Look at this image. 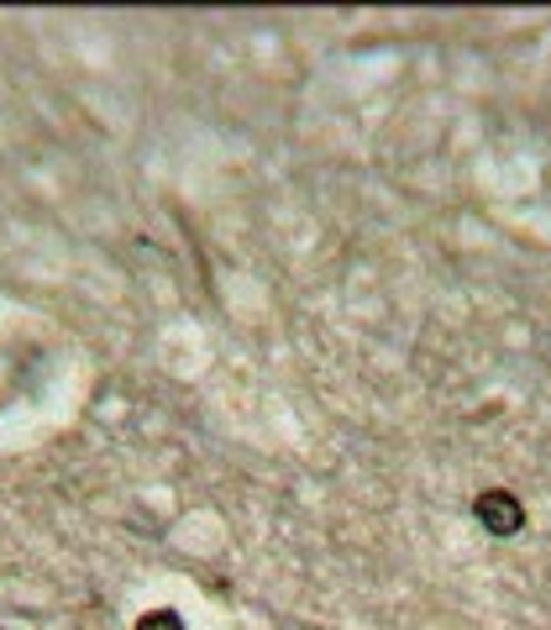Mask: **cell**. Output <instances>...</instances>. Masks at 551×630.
Segmentation results:
<instances>
[{
    "label": "cell",
    "instance_id": "1",
    "mask_svg": "<svg viewBox=\"0 0 551 630\" xmlns=\"http://www.w3.org/2000/svg\"><path fill=\"white\" fill-rule=\"evenodd\" d=\"M473 515L483 520V531H494V536H515L520 526H526V509H520V499H515L509 488H488V494H479V499H473Z\"/></svg>",
    "mask_w": 551,
    "mask_h": 630
},
{
    "label": "cell",
    "instance_id": "2",
    "mask_svg": "<svg viewBox=\"0 0 551 630\" xmlns=\"http://www.w3.org/2000/svg\"><path fill=\"white\" fill-rule=\"evenodd\" d=\"M137 630H184V620H179L173 609H153V615L137 620Z\"/></svg>",
    "mask_w": 551,
    "mask_h": 630
}]
</instances>
